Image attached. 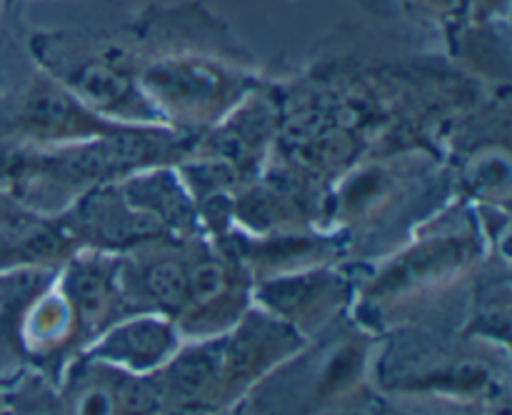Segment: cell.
<instances>
[{
	"instance_id": "obj_8",
	"label": "cell",
	"mask_w": 512,
	"mask_h": 415,
	"mask_svg": "<svg viewBox=\"0 0 512 415\" xmlns=\"http://www.w3.org/2000/svg\"><path fill=\"white\" fill-rule=\"evenodd\" d=\"M225 288H228V270H225L223 260L208 253L198 255V260L188 268V300H185V305L190 303L205 308V305L218 303Z\"/></svg>"
},
{
	"instance_id": "obj_3",
	"label": "cell",
	"mask_w": 512,
	"mask_h": 415,
	"mask_svg": "<svg viewBox=\"0 0 512 415\" xmlns=\"http://www.w3.org/2000/svg\"><path fill=\"white\" fill-rule=\"evenodd\" d=\"M70 223L88 238L103 245H138L158 240L165 233L153 215L143 213L125 200L120 188H98L70 210Z\"/></svg>"
},
{
	"instance_id": "obj_7",
	"label": "cell",
	"mask_w": 512,
	"mask_h": 415,
	"mask_svg": "<svg viewBox=\"0 0 512 415\" xmlns=\"http://www.w3.org/2000/svg\"><path fill=\"white\" fill-rule=\"evenodd\" d=\"M145 290L163 308H183L188 300V268L180 260H155L145 270Z\"/></svg>"
},
{
	"instance_id": "obj_2",
	"label": "cell",
	"mask_w": 512,
	"mask_h": 415,
	"mask_svg": "<svg viewBox=\"0 0 512 415\" xmlns=\"http://www.w3.org/2000/svg\"><path fill=\"white\" fill-rule=\"evenodd\" d=\"M15 125L33 140L68 145L143 128V125H120L103 118L48 75L30 85L28 93L23 95L15 113Z\"/></svg>"
},
{
	"instance_id": "obj_5",
	"label": "cell",
	"mask_w": 512,
	"mask_h": 415,
	"mask_svg": "<svg viewBox=\"0 0 512 415\" xmlns=\"http://www.w3.org/2000/svg\"><path fill=\"white\" fill-rule=\"evenodd\" d=\"M68 298L85 330H95L113 308V270L105 260H75L68 275Z\"/></svg>"
},
{
	"instance_id": "obj_9",
	"label": "cell",
	"mask_w": 512,
	"mask_h": 415,
	"mask_svg": "<svg viewBox=\"0 0 512 415\" xmlns=\"http://www.w3.org/2000/svg\"><path fill=\"white\" fill-rule=\"evenodd\" d=\"M113 390L118 410L125 415H150L160 403V388L148 380H123Z\"/></svg>"
},
{
	"instance_id": "obj_4",
	"label": "cell",
	"mask_w": 512,
	"mask_h": 415,
	"mask_svg": "<svg viewBox=\"0 0 512 415\" xmlns=\"http://www.w3.org/2000/svg\"><path fill=\"white\" fill-rule=\"evenodd\" d=\"M173 345L175 333L165 320L138 318L115 328L100 345L98 355L133 370H145L155 368L160 360L168 358Z\"/></svg>"
},
{
	"instance_id": "obj_6",
	"label": "cell",
	"mask_w": 512,
	"mask_h": 415,
	"mask_svg": "<svg viewBox=\"0 0 512 415\" xmlns=\"http://www.w3.org/2000/svg\"><path fill=\"white\" fill-rule=\"evenodd\" d=\"M223 373V355L215 348L188 350L170 365V393L178 398L180 413L190 415L193 405L198 408L200 398L213 388L218 375Z\"/></svg>"
},
{
	"instance_id": "obj_10",
	"label": "cell",
	"mask_w": 512,
	"mask_h": 415,
	"mask_svg": "<svg viewBox=\"0 0 512 415\" xmlns=\"http://www.w3.org/2000/svg\"><path fill=\"white\" fill-rule=\"evenodd\" d=\"M115 390L105 385H85L70 405V415H115Z\"/></svg>"
},
{
	"instance_id": "obj_11",
	"label": "cell",
	"mask_w": 512,
	"mask_h": 415,
	"mask_svg": "<svg viewBox=\"0 0 512 415\" xmlns=\"http://www.w3.org/2000/svg\"><path fill=\"white\" fill-rule=\"evenodd\" d=\"M13 415H65V413L48 388L30 383L28 388L18 395V403H15Z\"/></svg>"
},
{
	"instance_id": "obj_1",
	"label": "cell",
	"mask_w": 512,
	"mask_h": 415,
	"mask_svg": "<svg viewBox=\"0 0 512 415\" xmlns=\"http://www.w3.org/2000/svg\"><path fill=\"white\" fill-rule=\"evenodd\" d=\"M48 78L120 125H165L138 83V53L90 33H43L30 40Z\"/></svg>"
}]
</instances>
